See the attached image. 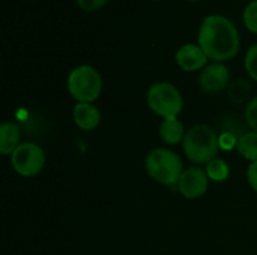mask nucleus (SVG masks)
<instances>
[{
	"mask_svg": "<svg viewBox=\"0 0 257 255\" xmlns=\"http://www.w3.org/2000/svg\"><path fill=\"white\" fill-rule=\"evenodd\" d=\"M176 188L187 200H197L206 194L209 188V177L203 168L190 167L184 170Z\"/></svg>",
	"mask_w": 257,
	"mask_h": 255,
	"instance_id": "7",
	"label": "nucleus"
},
{
	"mask_svg": "<svg viewBox=\"0 0 257 255\" xmlns=\"http://www.w3.org/2000/svg\"><path fill=\"white\" fill-rule=\"evenodd\" d=\"M108 0H77V3H78V6L81 8V9H84V11H98V9H101L105 3H107Z\"/></svg>",
	"mask_w": 257,
	"mask_h": 255,
	"instance_id": "20",
	"label": "nucleus"
},
{
	"mask_svg": "<svg viewBox=\"0 0 257 255\" xmlns=\"http://www.w3.org/2000/svg\"><path fill=\"white\" fill-rule=\"evenodd\" d=\"M11 164L15 173L23 177H33L44 170L45 152L36 143L24 141L11 155Z\"/></svg>",
	"mask_w": 257,
	"mask_h": 255,
	"instance_id": "6",
	"label": "nucleus"
},
{
	"mask_svg": "<svg viewBox=\"0 0 257 255\" xmlns=\"http://www.w3.org/2000/svg\"><path fill=\"white\" fill-rule=\"evenodd\" d=\"M244 66L247 74L257 81V44L250 47L247 54H245V60H244Z\"/></svg>",
	"mask_w": 257,
	"mask_h": 255,
	"instance_id": "17",
	"label": "nucleus"
},
{
	"mask_svg": "<svg viewBox=\"0 0 257 255\" xmlns=\"http://www.w3.org/2000/svg\"><path fill=\"white\" fill-rule=\"evenodd\" d=\"M199 45L215 63L233 59L241 45L239 33L235 24L223 15L206 17L199 29Z\"/></svg>",
	"mask_w": 257,
	"mask_h": 255,
	"instance_id": "1",
	"label": "nucleus"
},
{
	"mask_svg": "<svg viewBox=\"0 0 257 255\" xmlns=\"http://www.w3.org/2000/svg\"><path fill=\"white\" fill-rule=\"evenodd\" d=\"M190 2H199V0H190Z\"/></svg>",
	"mask_w": 257,
	"mask_h": 255,
	"instance_id": "22",
	"label": "nucleus"
},
{
	"mask_svg": "<svg viewBox=\"0 0 257 255\" xmlns=\"http://www.w3.org/2000/svg\"><path fill=\"white\" fill-rule=\"evenodd\" d=\"M176 63L185 72H194L203 69L208 63V56L200 45L185 44L176 51Z\"/></svg>",
	"mask_w": 257,
	"mask_h": 255,
	"instance_id": "9",
	"label": "nucleus"
},
{
	"mask_svg": "<svg viewBox=\"0 0 257 255\" xmlns=\"http://www.w3.org/2000/svg\"><path fill=\"white\" fill-rule=\"evenodd\" d=\"M238 140H239V137H238V135H235L233 132L223 131V132L218 135L220 149H223V150H232V149H236V146H238Z\"/></svg>",
	"mask_w": 257,
	"mask_h": 255,
	"instance_id": "19",
	"label": "nucleus"
},
{
	"mask_svg": "<svg viewBox=\"0 0 257 255\" xmlns=\"http://www.w3.org/2000/svg\"><path fill=\"white\" fill-rule=\"evenodd\" d=\"M236 150L250 162L257 161V132L248 131L238 140Z\"/></svg>",
	"mask_w": 257,
	"mask_h": 255,
	"instance_id": "13",
	"label": "nucleus"
},
{
	"mask_svg": "<svg viewBox=\"0 0 257 255\" xmlns=\"http://www.w3.org/2000/svg\"><path fill=\"white\" fill-rule=\"evenodd\" d=\"M205 171H206L209 180H212V182H224L230 176V167L221 158H215L209 164H206Z\"/></svg>",
	"mask_w": 257,
	"mask_h": 255,
	"instance_id": "14",
	"label": "nucleus"
},
{
	"mask_svg": "<svg viewBox=\"0 0 257 255\" xmlns=\"http://www.w3.org/2000/svg\"><path fill=\"white\" fill-rule=\"evenodd\" d=\"M182 149L185 156L194 164H209L220 150L218 134L205 123L194 125L184 137Z\"/></svg>",
	"mask_w": 257,
	"mask_h": 255,
	"instance_id": "2",
	"label": "nucleus"
},
{
	"mask_svg": "<svg viewBox=\"0 0 257 255\" xmlns=\"http://www.w3.org/2000/svg\"><path fill=\"white\" fill-rule=\"evenodd\" d=\"M242 18H244V24L245 27L256 33L257 35V0H253L247 5V8L244 9V14H242Z\"/></svg>",
	"mask_w": 257,
	"mask_h": 255,
	"instance_id": "16",
	"label": "nucleus"
},
{
	"mask_svg": "<svg viewBox=\"0 0 257 255\" xmlns=\"http://www.w3.org/2000/svg\"><path fill=\"white\" fill-rule=\"evenodd\" d=\"M230 80V72L223 63H212L202 69L199 77L200 90L206 95H217L227 89Z\"/></svg>",
	"mask_w": 257,
	"mask_h": 255,
	"instance_id": "8",
	"label": "nucleus"
},
{
	"mask_svg": "<svg viewBox=\"0 0 257 255\" xmlns=\"http://www.w3.org/2000/svg\"><path fill=\"white\" fill-rule=\"evenodd\" d=\"M72 119L81 131H93L101 123V113L93 104L77 102L72 110Z\"/></svg>",
	"mask_w": 257,
	"mask_h": 255,
	"instance_id": "10",
	"label": "nucleus"
},
{
	"mask_svg": "<svg viewBox=\"0 0 257 255\" xmlns=\"http://www.w3.org/2000/svg\"><path fill=\"white\" fill-rule=\"evenodd\" d=\"M229 98L236 102V104H241L244 101H247L248 95H250V84L247 80L244 78H238L236 81H233L230 86H229Z\"/></svg>",
	"mask_w": 257,
	"mask_h": 255,
	"instance_id": "15",
	"label": "nucleus"
},
{
	"mask_svg": "<svg viewBox=\"0 0 257 255\" xmlns=\"http://www.w3.org/2000/svg\"><path fill=\"white\" fill-rule=\"evenodd\" d=\"M146 101L154 114L170 119L178 117L184 108V98L176 86L169 81H158L148 90Z\"/></svg>",
	"mask_w": 257,
	"mask_h": 255,
	"instance_id": "4",
	"label": "nucleus"
},
{
	"mask_svg": "<svg viewBox=\"0 0 257 255\" xmlns=\"http://www.w3.org/2000/svg\"><path fill=\"white\" fill-rule=\"evenodd\" d=\"M145 168L151 179L164 186H176L184 173V164L179 155L164 147H157L148 153Z\"/></svg>",
	"mask_w": 257,
	"mask_h": 255,
	"instance_id": "3",
	"label": "nucleus"
},
{
	"mask_svg": "<svg viewBox=\"0 0 257 255\" xmlns=\"http://www.w3.org/2000/svg\"><path fill=\"white\" fill-rule=\"evenodd\" d=\"M187 131L182 125V122L178 117L163 119L160 125V137L161 140L169 146H176L181 141H184Z\"/></svg>",
	"mask_w": 257,
	"mask_h": 255,
	"instance_id": "12",
	"label": "nucleus"
},
{
	"mask_svg": "<svg viewBox=\"0 0 257 255\" xmlns=\"http://www.w3.org/2000/svg\"><path fill=\"white\" fill-rule=\"evenodd\" d=\"M20 126L14 122H5L0 125V153L12 155L15 149L21 144Z\"/></svg>",
	"mask_w": 257,
	"mask_h": 255,
	"instance_id": "11",
	"label": "nucleus"
},
{
	"mask_svg": "<svg viewBox=\"0 0 257 255\" xmlns=\"http://www.w3.org/2000/svg\"><path fill=\"white\" fill-rule=\"evenodd\" d=\"M68 92L77 102L92 104L102 92V78L90 65L77 66L68 77Z\"/></svg>",
	"mask_w": 257,
	"mask_h": 255,
	"instance_id": "5",
	"label": "nucleus"
},
{
	"mask_svg": "<svg viewBox=\"0 0 257 255\" xmlns=\"http://www.w3.org/2000/svg\"><path fill=\"white\" fill-rule=\"evenodd\" d=\"M247 180H248V185L253 188V191L257 192V161L250 162L247 168Z\"/></svg>",
	"mask_w": 257,
	"mask_h": 255,
	"instance_id": "21",
	"label": "nucleus"
},
{
	"mask_svg": "<svg viewBox=\"0 0 257 255\" xmlns=\"http://www.w3.org/2000/svg\"><path fill=\"white\" fill-rule=\"evenodd\" d=\"M245 122L247 126L257 132V96H254L253 99H250V102L247 104L245 108Z\"/></svg>",
	"mask_w": 257,
	"mask_h": 255,
	"instance_id": "18",
	"label": "nucleus"
}]
</instances>
